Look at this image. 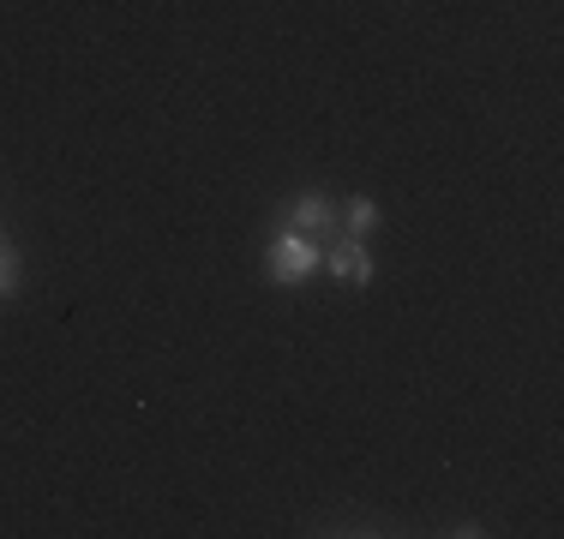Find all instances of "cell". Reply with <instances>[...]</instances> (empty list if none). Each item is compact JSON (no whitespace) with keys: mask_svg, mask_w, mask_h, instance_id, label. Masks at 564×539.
Segmentation results:
<instances>
[{"mask_svg":"<svg viewBox=\"0 0 564 539\" xmlns=\"http://www.w3.org/2000/svg\"><path fill=\"white\" fill-rule=\"evenodd\" d=\"M264 264H271V276L282 282V288H301V282L318 270V246L306 234H294V228H282V234L271 240V258Z\"/></svg>","mask_w":564,"mask_h":539,"instance_id":"obj_1","label":"cell"},{"mask_svg":"<svg viewBox=\"0 0 564 539\" xmlns=\"http://www.w3.org/2000/svg\"><path fill=\"white\" fill-rule=\"evenodd\" d=\"M289 228H294V234H306L313 246H330V240L343 234V228H337V205H330L325 193H306V198H294V210H289Z\"/></svg>","mask_w":564,"mask_h":539,"instance_id":"obj_2","label":"cell"},{"mask_svg":"<svg viewBox=\"0 0 564 539\" xmlns=\"http://www.w3.org/2000/svg\"><path fill=\"white\" fill-rule=\"evenodd\" d=\"M330 276L337 282H348V288H367L372 282V258H367V240H348V234H337L330 240Z\"/></svg>","mask_w":564,"mask_h":539,"instance_id":"obj_3","label":"cell"},{"mask_svg":"<svg viewBox=\"0 0 564 539\" xmlns=\"http://www.w3.org/2000/svg\"><path fill=\"white\" fill-rule=\"evenodd\" d=\"M372 228H379V205H372V198H348V210H343V234H348V240H367Z\"/></svg>","mask_w":564,"mask_h":539,"instance_id":"obj_4","label":"cell"},{"mask_svg":"<svg viewBox=\"0 0 564 539\" xmlns=\"http://www.w3.org/2000/svg\"><path fill=\"white\" fill-rule=\"evenodd\" d=\"M19 294V252H12V240L0 234V300H12Z\"/></svg>","mask_w":564,"mask_h":539,"instance_id":"obj_5","label":"cell"}]
</instances>
